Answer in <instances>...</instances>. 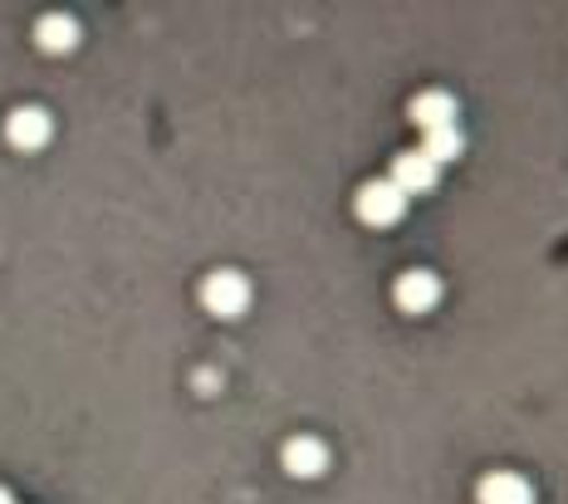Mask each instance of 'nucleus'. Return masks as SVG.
<instances>
[{"instance_id":"nucleus-3","label":"nucleus","mask_w":568,"mask_h":504,"mask_svg":"<svg viewBox=\"0 0 568 504\" xmlns=\"http://www.w3.org/2000/svg\"><path fill=\"white\" fill-rule=\"evenodd\" d=\"M436 176H441V167L431 162L422 147H412V152H402V157L393 162V186H397L402 196H412V192H431V186H436Z\"/></svg>"},{"instance_id":"nucleus-6","label":"nucleus","mask_w":568,"mask_h":504,"mask_svg":"<svg viewBox=\"0 0 568 504\" xmlns=\"http://www.w3.org/2000/svg\"><path fill=\"white\" fill-rule=\"evenodd\" d=\"M323 466H329V450H323V440L294 436L289 446H284V470H289V476L314 480V476H323Z\"/></svg>"},{"instance_id":"nucleus-9","label":"nucleus","mask_w":568,"mask_h":504,"mask_svg":"<svg viewBox=\"0 0 568 504\" xmlns=\"http://www.w3.org/2000/svg\"><path fill=\"white\" fill-rule=\"evenodd\" d=\"M480 504H534V490L524 485L520 476L500 470V476H490L486 485H480Z\"/></svg>"},{"instance_id":"nucleus-7","label":"nucleus","mask_w":568,"mask_h":504,"mask_svg":"<svg viewBox=\"0 0 568 504\" xmlns=\"http://www.w3.org/2000/svg\"><path fill=\"white\" fill-rule=\"evenodd\" d=\"M412 123L422 133H436V128H456V99L451 93H422V99L412 103Z\"/></svg>"},{"instance_id":"nucleus-11","label":"nucleus","mask_w":568,"mask_h":504,"mask_svg":"<svg viewBox=\"0 0 568 504\" xmlns=\"http://www.w3.org/2000/svg\"><path fill=\"white\" fill-rule=\"evenodd\" d=\"M0 504H15V500H10V490H0Z\"/></svg>"},{"instance_id":"nucleus-4","label":"nucleus","mask_w":568,"mask_h":504,"mask_svg":"<svg viewBox=\"0 0 568 504\" xmlns=\"http://www.w3.org/2000/svg\"><path fill=\"white\" fill-rule=\"evenodd\" d=\"M49 133H55V123H49L45 108H20V113H10V123H5V138L15 142L20 152H39V147L49 142Z\"/></svg>"},{"instance_id":"nucleus-8","label":"nucleus","mask_w":568,"mask_h":504,"mask_svg":"<svg viewBox=\"0 0 568 504\" xmlns=\"http://www.w3.org/2000/svg\"><path fill=\"white\" fill-rule=\"evenodd\" d=\"M35 39H39V49H49V55H69V49L79 45V25H73L69 15H45L35 25Z\"/></svg>"},{"instance_id":"nucleus-1","label":"nucleus","mask_w":568,"mask_h":504,"mask_svg":"<svg viewBox=\"0 0 568 504\" xmlns=\"http://www.w3.org/2000/svg\"><path fill=\"white\" fill-rule=\"evenodd\" d=\"M202 303L216 313V319H236V313L250 309V279L236 275V270H220L202 285Z\"/></svg>"},{"instance_id":"nucleus-5","label":"nucleus","mask_w":568,"mask_h":504,"mask_svg":"<svg viewBox=\"0 0 568 504\" xmlns=\"http://www.w3.org/2000/svg\"><path fill=\"white\" fill-rule=\"evenodd\" d=\"M393 299H397V309H407V313H427L431 303L441 299V279L431 275V270H407V275L397 279Z\"/></svg>"},{"instance_id":"nucleus-2","label":"nucleus","mask_w":568,"mask_h":504,"mask_svg":"<svg viewBox=\"0 0 568 504\" xmlns=\"http://www.w3.org/2000/svg\"><path fill=\"white\" fill-rule=\"evenodd\" d=\"M407 211V196L397 192L393 182H367L363 192H357V216L367 220V226H397Z\"/></svg>"},{"instance_id":"nucleus-10","label":"nucleus","mask_w":568,"mask_h":504,"mask_svg":"<svg viewBox=\"0 0 568 504\" xmlns=\"http://www.w3.org/2000/svg\"><path fill=\"white\" fill-rule=\"evenodd\" d=\"M461 147H466V138H461V128H436V133H427L422 152H427L436 167H446V162H456V157H461Z\"/></svg>"}]
</instances>
